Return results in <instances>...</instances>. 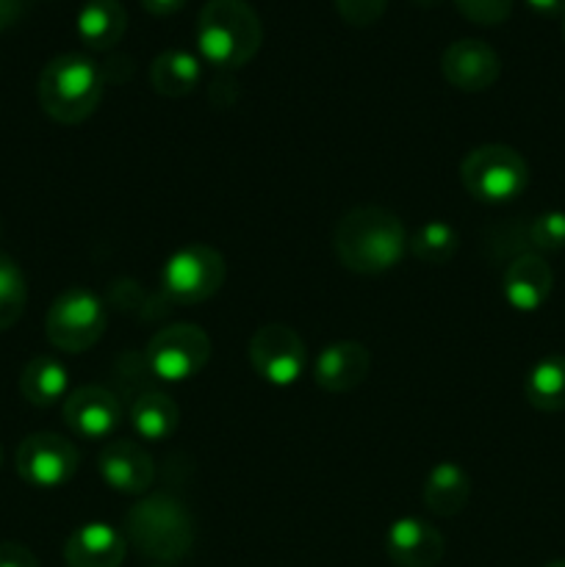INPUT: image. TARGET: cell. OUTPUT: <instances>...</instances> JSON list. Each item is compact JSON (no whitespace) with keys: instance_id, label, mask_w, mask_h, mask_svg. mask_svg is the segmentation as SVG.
<instances>
[{"instance_id":"cell-1","label":"cell","mask_w":565,"mask_h":567,"mask_svg":"<svg viewBox=\"0 0 565 567\" xmlns=\"http://www.w3.org/2000/svg\"><path fill=\"white\" fill-rule=\"evenodd\" d=\"M332 249L355 275H382L402 264L408 252V233L402 219L388 208L358 205L338 219Z\"/></svg>"},{"instance_id":"cell-2","label":"cell","mask_w":565,"mask_h":567,"mask_svg":"<svg viewBox=\"0 0 565 567\" xmlns=\"http://www.w3.org/2000/svg\"><path fill=\"white\" fill-rule=\"evenodd\" d=\"M197 50L216 70L249 64L264 44V25L247 0H208L197 17Z\"/></svg>"},{"instance_id":"cell-3","label":"cell","mask_w":565,"mask_h":567,"mask_svg":"<svg viewBox=\"0 0 565 567\" xmlns=\"http://www.w3.org/2000/svg\"><path fill=\"white\" fill-rule=\"evenodd\" d=\"M103 92V72L81 53H61L50 59L37 83L39 105L61 125H81L89 120L97 111Z\"/></svg>"},{"instance_id":"cell-4","label":"cell","mask_w":565,"mask_h":567,"mask_svg":"<svg viewBox=\"0 0 565 567\" xmlns=\"http://www.w3.org/2000/svg\"><path fill=\"white\" fill-rule=\"evenodd\" d=\"M125 540L142 557L155 563H177L194 546L192 513L175 496L150 493L127 509Z\"/></svg>"},{"instance_id":"cell-5","label":"cell","mask_w":565,"mask_h":567,"mask_svg":"<svg viewBox=\"0 0 565 567\" xmlns=\"http://www.w3.org/2000/svg\"><path fill=\"white\" fill-rule=\"evenodd\" d=\"M460 181L465 192L480 203H513L530 186V166L524 155L507 144H482L463 158Z\"/></svg>"},{"instance_id":"cell-6","label":"cell","mask_w":565,"mask_h":567,"mask_svg":"<svg viewBox=\"0 0 565 567\" xmlns=\"http://www.w3.org/2000/svg\"><path fill=\"white\" fill-rule=\"evenodd\" d=\"M109 313L97 293L89 288H66L44 316V336L59 352L81 354L103 338Z\"/></svg>"},{"instance_id":"cell-7","label":"cell","mask_w":565,"mask_h":567,"mask_svg":"<svg viewBox=\"0 0 565 567\" xmlns=\"http://www.w3.org/2000/svg\"><path fill=\"white\" fill-rule=\"evenodd\" d=\"M225 277L227 266L219 249L208 244H188L166 258L161 286L172 302L199 305L225 286Z\"/></svg>"},{"instance_id":"cell-8","label":"cell","mask_w":565,"mask_h":567,"mask_svg":"<svg viewBox=\"0 0 565 567\" xmlns=\"http://www.w3.org/2000/svg\"><path fill=\"white\" fill-rule=\"evenodd\" d=\"M210 358V338L197 324H170L147 343V365L158 380L186 382L205 369Z\"/></svg>"},{"instance_id":"cell-9","label":"cell","mask_w":565,"mask_h":567,"mask_svg":"<svg viewBox=\"0 0 565 567\" xmlns=\"http://www.w3.org/2000/svg\"><path fill=\"white\" fill-rule=\"evenodd\" d=\"M249 363L271 385H294L308 365V347L286 324H264L249 341Z\"/></svg>"},{"instance_id":"cell-10","label":"cell","mask_w":565,"mask_h":567,"mask_svg":"<svg viewBox=\"0 0 565 567\" xmlns=\"http://www.w3.org/2000/svg\"><path fill=\"white\" fill-rule=\"evenodd\" d=\"M14 465L25 485L53 491L75 476L78 449L55 432H33L17 449Z\"/></svg>"},{"instance_id":"cell-11","label":"cell","mask_w":565,"mask_h":567,"mask_svg":"<svg viewBox=\"0 0 565 567\" xmlns=\"http://www.w3.org/2000/svg\"><path fill=\"white\" fill-rule=\"evenodd\" d=\"M441 72L449 86L460 92H485L502 75V61L496 50L482 39H458L441 55Z\"/></svg>"},{"instance_id":"cell-12","label":"cell","mask_w":565,"mask_h":567,"mask_svg":"<svg viewBox=\"0 0 565 567\" xmlns=\"http://www.w3.org/2000/svg\"><path fill=\"white\" fill-rule=\"evenodd\" d=\"M64 421L78 437L103 441V437L114 435L116 426L122 424V404L105 388L83 385L78 391L66 393Z\"/></svg>"},{"instance_id":"cell-13","label":"cell","mask_w":565,"mask_h":567,"mask_svg":"<svg viewBox=\"0 0 565 567\" xmlns=\"http://www.w3.org/2000/svg\"><path fill=\"white\" fill-rule=\"evenodd\" d=\"M105 485L125 496H144L155 482V463L136 441H111L97 454Z\"/></svg>"},{"instance_id":"cell-14","label":"cell","mask_w":565,"mask_h":567,"mask_svg":"<svg viewBox=\"0 0 565 567\" xmlns=\"http://www.w3.org/2000/svg\"><path fill=\"white\" fill-rule=\"evenodd\" d=\"M554 288V271L541 252H518L504 269L502 293L518 313H535Z\"/></svg>"},{"instance_id":"cell-15","label":"cell","mask_w":565,"mask_h":567,"mask_svg":"<svg viewBox=\"0 0 565 567\" xmlns=\"http://www.w3.org/2000/svg\"><path fill=\"white\" fill-rule=\"evenodd\" d=\"M386 551L397 567H435L441 565L446 543L435 526L408 515L388 526Z\"/></svg>"},{"instance_id":"cell-16","label":"cell","mask_w":565,"mask_h":567,"mask_svg":"<svg viewBox=\"0 0 565 567\" xmlns=\"http://www.w3.org/2000/svg\"><path fill=\"white\" fill-rule=\"evenodd\" d=\"M371 354L358 341H336L319 352L314 363V380L327 393L355 391L369 377Z\"/></svg>"},{"instance_id":"cell-17","label":"cell","mask_w":565,"mask_h":567,"mask_svg":"<svg viewBox=\"0 0 565 567\" xmlns=\"http://www.w3.org/2000/svg\"><path fill=\"white\" fill-rule=\"evenodd\" d=\"M127 540L109 524H83L66 537V567H120L125 559Z\"/></svg>"},{"instance_id":"cell-18","label":"cell","mask_w":565,"mask_h":567,"mask_svg":"<svg viewBox=\"0 0 565 567\" xmlns=\"http://www.w3.org/2000/svg\"><path fill=\"white\" fill-rule=\"evenodd\" d=\"M78 37L89 50H114L127 31V11L120 0H86L78 11Z\"/></svg>"},{"instance_id":"cell-19","label":"cell","mask_w":565,"mask_h":567,"mask_svg":"<svg viewBox=\"0 0 565 567\" xmlns=\"http://www.w3.org/2000/svg\"><path fill=\"white\" fill-rule=\"evenodd\" d=\"M421 496H424V504L430 507V513L441 515V518H454L469 504L471 480L458 463H438L427 474Z\"/></svg>"},{"instance_id":"cell-20","label":"cell","mask_w":565,"mask_h":567,"mask_svg":"<svg viewBox=\"0 0 565 567\" xmlns=\"http://www.w3.org/2000/svg\"><path fill=\"white\" fill-rule=\"evenodd\" d=\"M199 75L203 66L197 55L188 50H164L150 66V86L161 97H186L199 83Z\"/></svg>"},{"instance_id":"cell-21","label":"cell","mask_w":565,"mask_h":567,"mask_svg":"<svg viewBox=\"0 0 565 567\" xmlns=\"http://www.w3.org/2000/svg\"><path fill=\"white\" fill-rule=\"evenodd\" d=\"M66 388H70V374H66L64 363L50 354L33 358L20 374V393L33 408H50V404L66 399Z\"/></svg>"},{"instance_id":"cell-22","label":"cell","mask_w":565,"mask_h":567,"mask_svg":"<svg viewBox=\"0 0 565 567\" xmlns=\"http://www.w3.org/2000/svg\"><path fill=\"white\" fill-rule=\"evenodd\" d=\"M177 421H181V410L172 396L164 391H147L136 396L131 408V424L142 441L161 443L170 435H175Z\"/></svg>"},{"instance_id":"cell-23","label":"cell","mask_w":565,"mask_h":567,"mask_svg":"<svg viewBox=\"0 0 565 567\" xmlns=\"http://www.w3.org/2000/svg\"><path fill=\"white\" fill-rule=\"evenodd\" d=\"M524 396L541 413L565 410V354H548L537 360L524 380Z\"/></svg>"},{"instance_id":"cell-24","label":"cell","mask_w":565,"mask_h":567,"mask_svg":"<svg viewBox=\"0 0 565 567\" xmlns=\"http://www.w3.org/2000/svg\"><path fill=\"white\" fill-rule=\"evenodd\" d=\"M460 236L449 221H427L415 230L413 238H408V249L413 258H419L421 264L441 266L458 252Z\"/></svg>"},{"instance_id":"cell-25","label":"cell","mask_w":565,"mask_h":567,"mask_svg":"<svg viewBox=\"0 0 565 567\" xmlns=\"http://www.w3.org/2000/svg\"><path fill=\"white\" fill-rule=\"evenodd\" d=\"M28 302V282L20 264L0 252V332L20 321Z\"/></svg>"},{"instance_id":"cell-26","label":"cell","mask_w":565,"mask_h":567,"mask_svg":"<svg viewBox=\"0 0 565 567\" xmlns=\"http://www.w3.org/2000/svg\"><path fill=\"white\" fill-rule=\"evenodd\" d=\"M526 241L537 252H559L565 249V210H546L535 216L526 227Z\"/></svg>"},{"instance_id":"cell-27","label":"cell","mask_w":565,"mask_h":567,"mask_svg":"<svg viewBox=\"0 0 565 567\" xmlns=\"http://www.w3.org/2000/svg\"><path fill=\"white\" fill-rule=\"evenodd\" d=\"M465 20L476 25H499L513 11V0H452Z\"/></svg>"},{"instance_id":"cell-28","label":"cell","mask_w":565,"mask_h":567,"mask_svg":"<svg viewBox=\"0 0 565 567\" xmlns=\"http://www.w3.org/2000/svg\"><path fill=\"white\" fill-rule=\"evenodd\" d=\"M388 0H336V9L343 22L352 28H369L386 14Z\"/></svg>"},{"instance_id":"cell-29","label":"cell","mask_w":565,"mask_h":567,"mask_svg":"<svg viewBox=\"0 0 565 567\" xmlns=\"http://www.w3.org/2000/svg\"><path fill=\"white\" fill-rule=\"evenodd\" d=\"M0 567H39L37 557L28 546L14 540L0 543Z\"/></svg>"},{"instance_id":"cell-30","label":"cell","mask_w":565,"mask_h":567,"mask_svg":"<svg viewBox=\"0 0 565 567\" xmlns=\"http://www.w3.org/2000/svg\"><path fill=\"white\" fill-rule=\"evenodd\" d=\"M186 6V0H142V9L153 17H170Z\"/></svg>"},{"instance_id":"cell-31","label":"cell","mask_w":565,"mask_h":567,"mask_svg":"<svg viewBox=\"0 0 565 567\" xmlns=\"http://www.w3.org/2000/svg\"><path fill=\"white\" fill-rule=\"evenodd\" d=\"M535 14L543 17H565V0H526Z\"/></svg>"},{"instance_id":"cell-32","label":"cell","mask_w":565,"mask_h":567,"mask_svg":"<svg viewBox=\"0 0 565 567\" xmlns=\"http://www.w3.org/2000/svg\"><path fill=\"white\" fill-rule=\"evenodd\" d=\"M22 14V0H0V31L14 25Z\"/></svg>"},{"instance_id":"cell-33","label":"cell","mask_w":565,"mask_h":567,"mask_svg":"<svg viewBox=\"0 0 565 567\" xmlns=\"http://www.w3.org/2000/svg\"><path fill=\"white\" fill-rule=\"evenodd\" d=\"M415 3H419L421 9H435V6L443 3V0H415Z\"/></svg>"},{"instance_id":"cell-34","label":"cell","mask_w":565,"mask_h":567,"mask_svg":"<svg viewBox=\"0 0 565 567\" xmlns=\"http://www.w3.org/2000/svg\"><path fill=\"white\" fill-rule=\"evenodd\" d=\"M546 567H565V559H557V563H552V565H546Z\"/></svg>"},{"instance_id":"cell-35","label":"cell","mask_w":565,"mask_h":567,"mask_svg":"<svg viewBox=\"0 0 565 567\" xmlns=\"http://www.w3.org/2000/svg\"><path fill=\"white\" fill-rule=\"evenodd\" d=\"M563 37H565V17H563Z\"/></svg>"},{"instance_id":"cell-36","label":"cell","mask_w":565,"mask_h":567,"mask_svg":"<svg viewBox=\"0 0 565 567\" xmlns=\"http://www.w3.org/2000/svg\"><path fill=\"white\" fill-rule=\"evenodd\" d=\"M0 460H3V452H0Z\"/></svg>"}]
</instances>
